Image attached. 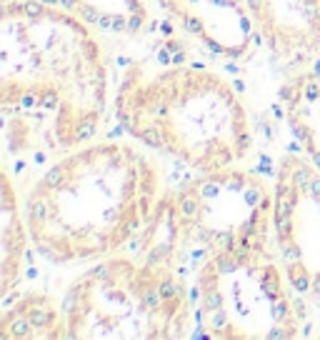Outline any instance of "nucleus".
<instances>
[{
    "label": "nucleus",
    "mask_w": 320,
    "mask_h": 340,
    "mask_svg": "<svg viewBox=\"0 0 320 340\" xmlns=\"http://www.w3.org/2000/svg\"><path fill=\"white\" fill-rule=\"evenodd\" d=\"M285 275L290 278V283H293V288H295L298 293H305V290H310V285H313V275H310L308 268L303 265V260H298V263H285Z\"/></svg>",
    "instance_id": "nucleus-1"
},
{
    "label": "nucleus",
    "mask_w": 320,
    "mask_h": 340,
    "mask_svg": "<svg viewBox=\"0 0 320 340\" xmlns=\"http://www.w3.org/2000/svg\"><path fill=\"white\" fill-rule=\"evenodd\" d=\"M310 195H313L315 200L320 198V178H315V180H313V185H310Z\"/></svg>",
    "instance_id": "nucleus-4"
},
{
    "label": "nucleus",
    "mask_w": 320,
    "mask_h": 340,
    "mask_svg": "<svg viewBox=\"0 0 320 340\" xmlns=\"http://www.w3.org/2000/svg\"><path fill=\"white\" fill-rule=\"evenodd\" d=\"M80 13H83V18H85L88 23H98V18H100V13H98L93 5H80Z\"/></svg>",
    "instance_id": "nucleus-3"
},
{
    "label": "nucleus",
    "mask_w": 320,
    "mask_h": 340,
    "mask_svg": "<svg viewBox=\"0 0 320 340\" xmlns=\"http://www.w3.org/2000/svg\"><path fill=\"white\" fill-rule=\"evenodd\" d=\"M95 25H98L100 30H125V28H128V20H125L123 15H108V13H103Z\"/></svg>",
    "instance_id": "nucleus-2"
}]
</instances>
